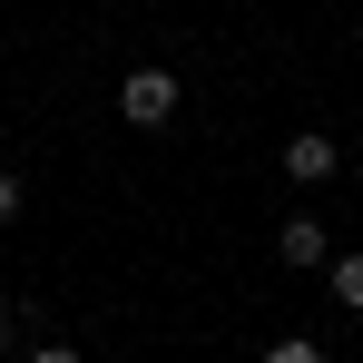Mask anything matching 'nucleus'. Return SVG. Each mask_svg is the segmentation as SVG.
<instances>
[{
  "label": "nucleus",
  "mask_w": 363,
  "mask_h": 363,
  "mask_svg": "<svg viewBox=\"0 0 363 363\" xmlns=\"http://www.w3.org/2000/svg\"><path fill=\"white\" fill-rule=\"evenodd\" d=\"M275 255H285V265H334V236H324L314 216H285V226H275Z\"/></svg>",
  "instance_id": "obj_3"
},
{
  "label": "nucleus",
  "mask_w": 363,
  "mask_h": 363,
  "mask_svg": "<svg viewBox=\"0 0 363 363\" xmlns=\"http://www.w3.org/2000/svg\"><path fill=\"white\" fill-rule=\"evenodd\" d=\"M0 344H10V314H0Z\"/></svg>",
  "instance_id": "obj_8"
},
{
  "label": "nucleus",
  "mask_w": 363,
  "mask_h": 363,
  "mask_svg": "<svg viewBox=\"0 0 363 363\" xmlns=\"http://www.w3.org/2000/svg\"><path fill=\"white\" fill-rule=\"evenodd\" d=\"M10 216H20V177L0 167V226H10Z\"/></svg>",
  "instance_id": "obj_6"
},
{
  "label": "nucleus",
  "mask_w": 363,
  "mask_h": 363,
  "mask_svg": "<svg viewBox=\"0 0 363 363\" xmlns=\"http://www.w3.org/2000/svg\"><path fill=\"white\" fill-rule=\"evenodd\" d=\"M275 167H285V177H295V186H324V177H334V167H344V147H334L324 128H304V138H285V157H275Z\"/></svg>",
  "instance_id": "obj_2"
},
{
  "label": "nucleus",
  "mask_w": 363,
  "mask_h": 363,
  "mask_svg": "<svg viewBox=\"0 0 363 363\" xmlns=\"http://www.w3.org/2000/svg\"><path fill=\"white\" fill-rule=\"evenodd\" d=\"M334 304L363 314V255H334Z\"/></svg>",
  "instance_id": "obj_4"
},
{
  "label": "nucleus",
  "mask_w": 363,
  "mask_h": 363,
  "mask_svg": "<svg viewBox=\"0 0 363 363\" xmlns=\"http://www.w3.org/2000/svg\"><path fill=\"white\" fill-rule=\"evenodd\" d=\"M118 118L128 128H167L177 118V69H128L118 79Z\"/></svg>",
  "instance_id": "obj_1"
},
{
  "label": "nucleus",
  "mask_w": 363,
  "mask_h": 363,
  "mask_svg": "<svg viewBox=\"0 0 363 363\" xmlns=\"http://www.w3.org/2000/svg\"><path fill=\"white\" fill-rule=\"evenodd\" d=\"M30 363H79V354H69V344H40V354H30Z\"/></svg>",
  "instance_id": "obj_7"
},
{
  "label": "nucleus",
  "mask_w": 363,
  "mask_h": 363,
  "mask_svg": "<svg viewBox=\"0 0 363 363\" xmlns=\"http://www.w3.org/2000/svg\"><path fill=\"white\" fill-rule=\"evenodd\" d=\"M265 363H324V344H304V334H285V344H265Z\"/></svg>",
  "instance_id": "obj_5"
}]
</instances>
